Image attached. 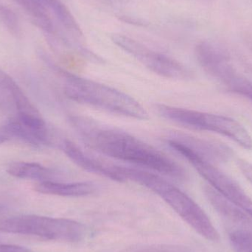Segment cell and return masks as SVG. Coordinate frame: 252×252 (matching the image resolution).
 <instances>
[{
  "instance_id": "cell-4",
  "label": "cell",
  "mask_w": 252,
  "mask_h": 252,
  "mask_svg": "<svg viewBox=\"0 0 252 252\" xmlns=\"http://www.w3.org/2000/svg\"><path fill=\"white\" fill-rule=\"evenodd\" d=\"M156 109L161 117L179 125L219 133L232 139L245 149L252 150L251 135L244 126L232 118L164 104L156 105Z\"/></svg>"
},
{
  "instance_id": "cell-5",
  "label": "cell",
  "mask_w": 252,
  "mask_h": 252,
  "mask_svg": "<svg viewBox=\"0 0 252 252\" xmlns=\"http://www.w3.org/2000/svg\"><path fill=\"white\" fill-rule=\"evenodd\" d=\"M0 232L72 243L82 241L87 235L84 225L75 220L31 215L2 220Z\"/></svg>"
},
{
  "instance_id": "cell-17",
  "label": "cell",
  "mask_w": 252,
  "mask_h": 252,
  "mask_svg": "<svg viewBox=\"0 0 252 252\" xmlns=\"http://www.w3.org/2000/svg\"><path fill=\"white\" fill-rule=\"evenodd\" d=\"M0 23L12 35L19 37L22 35V27L17 15L4 4H0Z\"/></svg>"
},
{
  "instance_id": "cell-9",
  "label": "cell",
  "mask_w": 252,
  "mask_h": 252,
  "mask_svg": "<svg viewBox=\"0 0 252 252\" xmlns=\"http://www.w3.org/2000/svg\"><path fill=\"white\" fill-rule=\"evenodd\" d=\"M60 147L69 159L86 171L116 182H124L122 178L117 171L116 165L107 164L91 156L87 155L78 145L68 139L62 141Z\"/></svg>"
},
{
  "instance_id": "cell-6",
  "label": "cell",
  "mask_w": 252,
  "mask_h": 252,
  "mask_svg": "<svg viewBox=\"0 0 252 252\" xmlns=\"http://www.w3.org/2000/svg\"><path fill=\"white\" fill-rule=\"evenodd\" d=\"M167 142L172 149L180 154L194 167L209 186L244 210L252 219V199L236 181L216 168L214 164L192 154L178 141L168 139Z\"/></svg>"
},
{
  "instance_id": "cell-21",
  "label": "cell",
  "mask_w": 252,
  "mask_h": 252,
  "mask_svg": "<svg viewBox=\"0 0 252 252\" xmlns=\"http://www.w3.org/2000/svg\"><path fill=\"white\" fill-rule=\"evenodd\" d=\"M2 144H3V142H1V140H0V145H2Z\"/></svg>"
},
{
  "instance_id": "cell-22",
  "label": "cell",
  "mask_w": 252,
  "mask_h": 252,
  "mask_svg": "<svg viewBox=\"0 0 252 252\" xmlns=\"http://www.w3.org/2000/svg\"><path fill=\"white\" fill-rule=\"evenodd\" d=\"M1 206L0 205V210H1Z\"/></svg>"
},
{
  "instance_id": "cell-16",
  "label": "cell",
  "mask_w": 252,
  "mask_h": 252,
  "mask_svg": "<svg viewBox=\"0 0 252 252\" xmlns=\"http://www.w3.org/2000/svg\"><path fill=\"white\" fill-rule=\"evenodd\" d=\"M48 10H51L65 28L76 33H81L79 26L67 7L60 0H39Z\"/></svg>"
},
{
  "instance_id": "cell-20",
  "label": "cell",
  "mask_w": 252,
  "mask_h": 252,
  "mask_svg": "<svg viewBox=\"0 0 252 252\" xmlns=\"http://www.w3.org/2000/svg\"><path fill=\"white\" fill-rule=\"evenodd\" d=\"M0 252H31V250L20 246L0 244Z\"/></svg>"
},
{
  "instance_id": "cell-3",
  "label": "cell",
  "mask_w": 252,
  "mask_h": 252,
  "mask_svg": "<svg viewBox=\"0 0 252 252\" xmlns=\"http://www.w3.org/2000/svg\"><path fill=\"white\" fill-rule=\"evenodd\" d=\"M50 64L63 81L65 95L72 101L133 119L149 118L143 106L128 94Z\"/></svg>"
},
{
  "instance_id": "cell-19",
  "label": "cell",
  "mask_w": 252,
  "mask_h": 252,
  "mask_svg": "<svg viewBox=\"0 0 252 252\" xmlns=\"http://www.w3.org/2000/svg\"><path fill=\"white\" fill-rule=\"evenodd\" d=\"M237 165L240 171L252 185V164L247 160L238 159Z\"/></svg>"
},
{
  "instance_id": "cell-12",
  "label": "cell",
  "mask_w": 252,
  "mask_h": 252,
  "mask_svg": "<svg viewBox=\"0 0 252 252\" xmlns=\"http://www.w3.org/2000/svg\"><path fill=\"white\" fill-rule=\"evenodd\" d=\"M204 195L212 207L222 217L244 225H252V218L238 206L222 196L208 185L204 188Z\"/></svg>"
},
{
  "instance_id": "cell-13",
  "label": "cell",
  "mask_w": 252,
  "mask_h": 252,
  "mask_svg": "<svg viewBox=\"0 0 252 252\" xmlns=\"http://www.w3.org/2000/svg\"><path fill=\"white\" fill-rule=\"evenodd\" d=\"M24 94L16 81L0 70V110L14 118L16 116V105Z\"/></svg>"
},
{
  "instance_id": "cell-18",
  "label": "cell",
  "mask_w": 252,
  "mask_h": 252,
  "mask_svg": "<svg viewBox=\"0 0 252 252\" xmlns=\"http://www.w3.org/2000/svg\"><path fill=\"white\" fill-rule=\"evenodd\" d=\"M229 243L235 252H252V232L234 231L229 235Z\"/></svg>"
},
{
  "instance_id": "cell-15",
  "label": "cell",
  "mask_w": 252,
  "mask_h": 252,
  "mask_svg": "<svg viewBox=\"0 0 252 252\" xmlns=\"http://www.w3.org/2000/svg\"><path fill=\"white\" fill-rule=\"evenodd\" d=\"M25 13L32 19V22L47 33H54V25L49 14L48 9L39 0H14Z\"/></svg>"
},
{
  "instance_id": "cell-14",
  "label": "cell",
  "mask_w": 252,
  "mask_h": 252,
  "mask_svg": "<svg viewBox=\"0 0 252 252\" xmlns=\"http://www.w3.org/2000/svg\"><path fill=\"white\" fill-rule=\"evenodd\" d=\"M9 175L18 179H32L39 182L53 181V179L57 173L48 167H44L38 163L13 162L7 167Z\"/></svg>"
},
{
  "instance_id": "cell-7",
  "label": "cell",
  "mask_w": 252,
  "mask_h": 252,
  "mask_svg": "<svg viewBox=\"0 0 252 252\" xmlns=\"http://www.w3.org/2000/svg\"><path fill=\"white\" fill-rule=\"evenodd\" d=\"M112 41L154 73L170 79L190 78V72L180 62L148 48L139 41L124 35H114Z\"/></svg>"
},
{
  "instance_id": "cell-2",
  "label": "cell",
  "mask_w": 252,
  "mask_h": 252,
  "mask_svg": "<svg viewBox=\"0 0 252 252\" xmlns=\"http://www.w3.org/2000/svg\"><path fill=\"white\" fill-rule=\"evenodd\" d=\"M117 170L124 182L131 181L155 192L198 235L207 241H219L220 235L207 213L177 187L146 170L123 166H117Z\"/></svg>"
},
{
  "instance_id": "cell-10",
  "label": "cell",
  "mask_w": 252,
  "mask_h": 252,
  "mask_svg": "<svg viewBox=\"0 0 252 252\" xmlns=\"http://www.w3.org/2000/svg\"><path fill=\"white\" fill-rule=\"evenodd\" d=\"M171 138L182 143L201 159L211 164L226 162L230 161L234 156V152L230 148L219 142L184 135H176Z\"/></svg>"
},
{
  "instance_id": "cell-11",
  "label": "cell",
  "mask_w": 252,
  "mask_h": 252,
  "mask_svg": "<svg viewBox=\"0 0 252 252\" xmlns=\"http://www.w3.org/2000/svg\"><path fill=\"white\" fill-rule=\"evenodd\" d=\"M34 190L46 195L64 197L87 196L97 190L95 185L90 182L63 183L55 181L39 182L34 186Z\"/></svg>"
},
{
  "instance_id": "cell-8",
  "label": "cell",
  "mask_w": 252,
  "mask_h": 252,
  "mask_svg": "<svg viewBox=\"0 0 252 252\" xmlns=\"http://www.w3.org/2000/svg\"><path fill=\"white\" fill-rule=\"evenodd\" d=\"M195 57L200 66L207 73L222 84L229 81L236 72L229 56L218 46L203 41L195 47Z\"/></svg>"
},
{
  "instance_id": "cell-1",
  "label": "cell",
  "mask_w": 252,
  "mask_h": 252,
  "mask_svg": "<svg viewBox=\"0 0 252 252\" xmlns=\"http://www.w3.org/2000/svg\"><path fill=\"white\" fill-rule=\"evenodd\" d=\"M69 122L84 143L103 155L177 180L188 179L186 170L173 158L122 129L82 115L69 116Z\"/></svg>"
}]
</instances>
